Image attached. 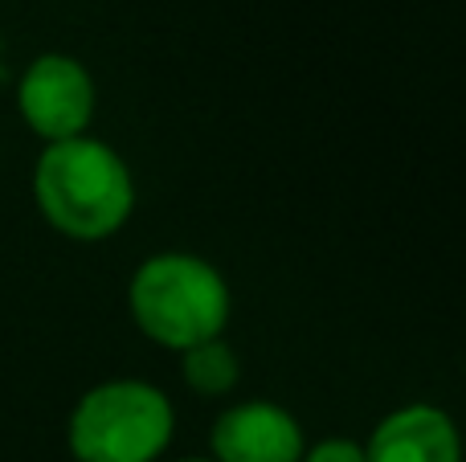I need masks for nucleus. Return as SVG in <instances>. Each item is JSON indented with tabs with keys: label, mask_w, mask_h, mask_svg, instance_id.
Returning <instances> with one entry per match:
<instances>
[{
	"label": "nucleus",
	"mask_w": 466,
	"mask_h": 462,
	"mask_svg": "<svg viewBox=\"0 0 466 462\" xmlns=\"http://www.w3.org/2000/svg\"><path fill=\"white\" fill-rule=\"evenodd\" d=\"M33 205L57 237L78 246L111 242L136 213V172L98 136L46 144L33 160Z\"/></svg>",
	"instance_id": "1"
},
{
	"label": "nucleus",
	"mask_w": 466,
	"mask_h": 462,
	"mask_svg": "<svg viewBox=\"0 0 466 462\" xmlns=\"http://www.w3.org/2000/svg\"><path fill=\"white\" fill-rule=\"evenodd\" d=\"M127 316L144 340L180 357L197 344L226 336L233 291L209 258L193 250H160L131 270Z\"/></svg>",
	"instance_id": "2"
},
{
	"label": "nucleus",
	"mask_w": 466,
	"mask_h": 462,
	"mask_svg": "<svg viewBox=\"0 0 466 462\" xmlns=\"http://www.w3.org/2000/svg\"><path fill=\"white\" fill-rule=\"evenodd\" d=\"M177 438V406L152 381L111 377L74 401L66 450L74 462H164Z\"/></svg>",
	"instance_id": "3"
},
{
	"label": "nucleus",
	"mask_w": 466,
	"mask_h": 462,
	"mask_svg": "<svg viewBox=\"0 0 466 462\" xmlns=\"http://www.w3.org/2000/svg\"><path fill=\"white\" fill-rule=\"evenodd\" d=\"M16 119L25 123L29 136L46 144H62V139L90 136V123L98 111V86L95 74L82 57L49 49L37 54L16 78Z\"/></svg>",
	"instance_id": "4"
},
{
	"label": "nucleus",
	"mask_w": 466,
	"mask_h": 462,
	"mask_svg": "<svg viewBox=\"0 0 466 462\" xmlns=\"http://www.w3.org/2000/svg\"><path fill=\"white\" fill-rule=\"evenodd\" d=\"M213 462H299L307 450L303 422L279 401H233L209 430Z\"/></svg>",
	"instance_id": "5"
},
{
	"label": "nucleus",
	"mask_w": 466,
	"mask_h": 462,
	"mask_svg": "<svg viewBox=\"0 0 466 462\" xmlns=\"http://www.w3.org/2000/svg\"><path fill=\"white\" fill-rule=\"evenodd\" d=\"M364 462H462V430L434 401H410L372 426Z\"/></svg>",
	"instance_id": "6"
},
{
	"label": "nucleus",
	"mask_w": 466,
	"mask_h": 462,
	"mask_svg": "<svg viewBox=\"0 0 466 462\" xmlns=\"http://www.w3.org/2000/svg\"><path fill=\"white\" fill-rule=\"evenodd\" d=\"M180 381H185V389L201 401L229 397V393L241 385L238 348H233L226 336H218V340H205V344H197V348L180 352Z\"/></svg>",
	"instance_id": "7"
},
{
	"label": "nucleus",
	"mask_w": 466,
	"mask_h": 462,
	"mask_svg": "<svg viewBox=\"0 0 466 462\" xmlns=\"http://www.w3.org/2000/svg\"><path fill=\"white\" fill-rule=\"evenodd\" d=\"M299 462H364V442L356 438H319L307 442Z\"/></svg>",
	"instance_id": "8"
},
{
	"label": "nucleus",
	"mask_w": 466,
	"mask_h": 462,
	"mask_svg": "<svg viewBox=\"0 0 466 462\" xmlns=\"http://www.w3.org/2000/svg\"><path fill=\"white\" fill-rule=\"evenodd\" d=\"M172 462H213V458H172Z\"/></svg>",
	"instance_id": "9"
}]
</instances>
